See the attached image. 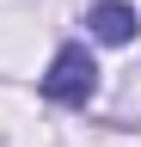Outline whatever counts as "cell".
Instances as JSON below:
<instances>
[{"label": "cell", "instance_id": "obj_2", "mask_svg": "<svg viewBox=\"0 0 141 147\" xmlns=\"http://www.w3.org/2000/svg\"><path fill=\"white\" fill-rule=\"evenodd\" d=\"M86 25H92L98 43H129L135 37V6H123V0H104V6L86 12Z\"/></svg>", "mask_w": 141, "mask_h": 147}, {"label": "cell", "instance_id": "obj_1", "mask_svg": "<svg viewBox=\"0 0 141 147\" xmlns=\"http://www.w3.org/2000/svg\"><path fill=\"white\" fill-rule=\"evenodd\" d=\"M92 92H98V61H92L80 43H67L55 61H49V74H43V98H55V104H86Z\"/></svg>", "mask_w": 141, "mask_h": 147}]
</instances>
